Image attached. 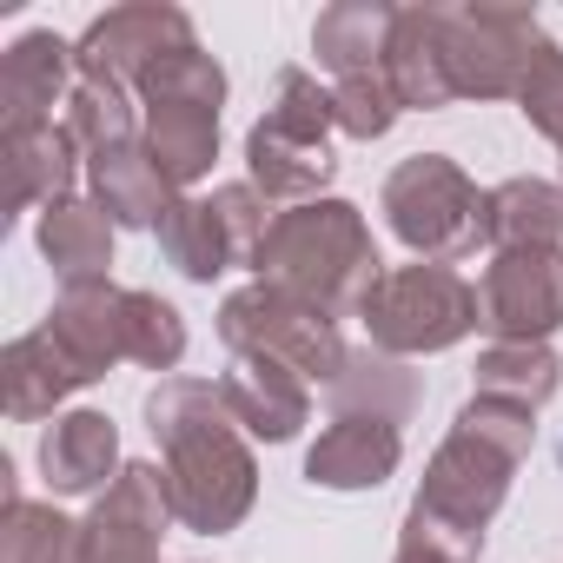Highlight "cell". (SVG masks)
I'll return each mask as SVG.
<instances>
[{
    "label": "cell",
    "instance_id": "6da1fadb",
    "mask_svg": "<svg viewBox=\"0 0 563 563\" xmlns=\"http://www.w3.org/2000/svg\"><path fill=\"white\" fill-rule=\"evenodd\" d=\"M530 444H537V411H517V405H497V398H471L457 411L451 438L431 451L398 537H418V543H431V550H444L457 563H477L484 556V530L504 510L510 477L523 471Z\"/></svg>",
    "mask_w": 563,
    "mask_h": 563
},
{
    "label": "cell",
    "instance_id": "7a4b0ae2",
    "mask_svg": "<svg viewBox=\"0 0 563 563\" xmlns=\"http://www.w3.org/2000/svg\"><path fill=\"white\" fill-rule=\"evenodd\" d=\"M146 431L159 444V477L179 530L225 537L258 504V457L232 424L219 385L206 378H159L146 391Z\"/></svg>",
    "mask_w": 563,
    "mask_h": 563
},
{
    "label": "cell",
    "instance_id": "3957f363",
    "mask_svg": "<svg viewBox=\"0 0 563 563\" xmlns=\"http://www.w3.org/2000/svg\"><path fill=\"white\" fill-rule=\"evenodd\" d=\"M252 272L265 286L319 306L325 319H358L372 286L385 278V258L352 199H312V206H286L272 219Z\"/></svg>",
    "mask_w": 563,
    "mask_h": 563
},
{
    "label": "cell",
    "instance_id": "277c9868",
    "mask_svg": "<svg viewBox=\"0 0 563 563\" xmlns=\"http://www.w3.org/2000/svg\"><path fill=\"white\" fill-rule=\"evenodd\" d=\"M332 87H319L306 67H278L272 107L245 133V179L278 206H312L339 179L332 153Z\"/></svg>",
    "mask_w": 563,
    "mask_h": 563
},
{
    "label": "cell",
    "instance_id": "5b68a950",
    "mask_svg": "<svg viewBox=\"0 0 563 563\" xmlns=\"http://www.w3.org/2000/svg\"><path fill=\"white\" fill-rule=\"evenodd\" d=\"M365 332L378 352L391 358H424V352H451L477 332V286L451 265L411 258V265H385V278L365 299Z\"/></svg>",
    "mask_w": 563,
    "mask_h": 563
},
{
    "label": "cell",
    "instance_id": "8992f818",
    "mask_svg": "<svg viewBox=\"0 0 563 563\" xmlns=\"http://www.w3.org/2000/svg\"><path fill=\"white\" fill-rule=\"evenodd\" d=\"M378 206H385V225L398 232V245H411V258H431V265H451L484 239V192L451 153L398 159Z\"/></svg>",
    "mask_w": 563,
    "mask_h": 563
},
{
    "label": "cell",
    "instance_id": "52a82bcc",
    "mask_svg": "<svg viewBox=\"0 0 563 563\" xmlns=\"http://www.w3.org/2000/svg\"><path fill=\"white\" fill-rule=\"evenodd\" d=\"M219 339L232 358H278V365H292L299 378L312 385H332L345 372V339H339V319H325L319 306L292 299V292H278L265 286V278H252V286L225 292L219 306Z\"/></svg>",
    "mask_w": 563,
    "mask_h": 563
},
{
    "label": "cell",
    "instance_id": "ba28073f",
    "mask_svg": "<svg viewBox=\"0 0 563 563\" xmlns=\"http://www.w3.org/2000/svg\"><path fill=\"white\" fill-rule=\"evenodd\" d=\"M537 54H543V27L530 8H510V0L444 8V67L457 100H517Z\"/></svg>",
    "mask_w": 563,
    "mask_h": 563
},
{
    "label": "cell",
    "instance_id": "9c48e42d",
    "mask_svg": "<svg viewBox=\"0 0 563 563\" xmlns=\"http://www.w3.org/2000/svg\"><path fill=\"white\" fill-rule=\"evenodd\" d=\"M199 47L192 14L166 8V0H126V8H107L80 41H74V67L80 80H113V87H140L166 54Z\"/></svg>",
    "mask_w": 563,
    "mask_h": 563
},
{
    "label": "cell",
    "instance_id": "30bf717a",
    "mask_svg": "<svg viewBox=\"0 0 563 563\" xmlns=\"http://www.w3.org/2000/svg\"><path fill=\"white\" fill-rule=\"evenodd\" d=\"M477 332L490 345H550L563 332V252H497L477 278Z\"/></svg>",
    "mask_w": 563,
    "mask_h": 563
},
{
    "label": "cell",
    "instance_id": "8fae6325",
    "mask_svg": "<svg viewBox=\"0 0 563 563\" xmlns=\"http://www.w3.org/2000/svg\"><path fill=\"white\" fill-rule=\"evenodd\" d=\"M173 523L159 464H126L87 510V563H159V537Z\"/></svg>",
    "mask_w": 563,
    "mask_h": 563
},
{
    "label": "cell",
    "instance_id": "7c38bea8",
    "mask_svg": "<svg viewBox=\"0 0 563 563\" xmlns=\"http://www.w3.org/2000/svg\"><path fill=\"white\" fill-rule=\"evenodd\" d=\"M80 67H74V41H60L54 27L21 34L0 54V133H27V126H54V107L67 113Z\"/></svg>",
    "mask_w": 563,
    "mask_h": 563
},
{
    "label": "cell",
    "instance_id": "4fadbf2b",
    "mask_svg": "<svg viewBox=\"0 0 563 563\" xmlns=\"http://www.w3.org/2000/svg\"><path fill=\"white\" fill-rule=\"evenodd\" d=\"M219 398H225L232 424L258 444H292L312 418V378H299L278 358H232L219 378Z\"/></svg>",
    "mask_w": 563,
    "mask_h": 563
},
{
    "label": "cell",
    "instance_id": "5bb4252c",
    "mask_svg": "<svg viewBox=\"0 0 563 563\" xmlns=\"http://www.w3.org/2000/svg\"><path fill=\"white\" fill-rule=\"evenodd\" d=\"M80 146L67 126H27V133H0V166H8V199H0V225H14L27 206H60L74 199L80 179Z\"/></svg>",
    "mask_w": 563,
    "mask_h": 563
},
{
    "label": "cell",
    "instance_id": "9a60e30c",
    "mask_svg": "<svg viewBox=\"0 0 563 563\" xmlns=\"http://www.w3.org/2000/svg\"><path fill=\"white\" fill-rule=\"evenodd\" d=\"M405 464V431L378 418H332L319 444L306 451V484L319 490H378Z\"/></svg>",
    "mask_w": 563,
    "mask_h": 563
},
{
    "label": "cell",
    "instance_id": "2e32d148",
    "mask_svg": "<svg viewBox=\"0 0 563 563\" xmlns=\"http://www.w3.org/2000/svg\"><path fill=\"white\" fill-rule=\"evenodd\" d=\"M41 471H47L54 497H100L126 471L113 418L107 411H60L41 431Z\"/></svg>",
    "mask_w": 563,
    "mask_h": 563
},
{
    "label": "cell",
    "instance_id": "e0dca14e",
    "mask_svg": "<svg viewBox=\"0 0 563 563\" xmlns=\"http://www.w3.org/2000/svg\"><path fill=\"white\" fill-rule=\"evenodd\" d=\"M385 80L405 113H444L457 100L451 67H444V8H398L391 47H385Z\"/></svg>",
    "mask_w": 563,
    "mask_h": 563
},
{
    "label": "cell",
    "instance_id": "ac0fdd59",
    "mask_svg": "<svg viewBox=\"0 0 563 563\" xmlns=\"http://www.w3.org/2000/svg\"><path fill=\"white\" fill-rule=\"evenodd\" d=\"M87 186H93V206H100L120 232H159V219H166L173 199H179V186L159 173V159L146 153V140L113 146V153H93V159H87Z\"/></svg>",
    "mask_w": 563,
    "mask_h": 563
},
{
    "label": "cell",
    "instance_id": "d6986e66",
    "mask_svg": "<svg viewBox=\"0 0 563 563\" xmlns=\"http://www.w3.org/2000/svg\"><path fill=\"white\" fill-rule=\"evenodd\" d=\"M120 312H126V286H113V278H107V286H67V292L54 299V312H47L54 345L87 372V385L107 378V372L126 358Z\"/></svg>",
    "mask_w": 563,
    "mask_h": 563
},
{
    "label": "cell",
    "instance_id": "ffe728a7",
    "mask_svg": "<svg viewBox=\"0 0 563 563\" xmlns=\"http://www.w3.org/2000/svg\"><path fill=\"white\" fill-rule=\"evenodd\" d=\"M87 385V372L54 345V332H21L8 352H0V398H8V418L14 424H41L54 418L74 391Z\"/></svg>",
    "mask_w": 563,
    "mask_h": 563
},
{
    "label": "cell",
    "instance_id": "44dd1931",
    "mask_svg": "<svg viewBox=\"0 0 563 563\" xmlns=\"http://www.w3.org/2000/svg\"><path fill=\"white\" fill-rule=\"evenodd\" d=\"M113 232H120V225H113L93 199H80V192L41 212L34 239H41V258H47L54 278H60V292H67V286H107V278H113Z\"/></svg>",
    "mask_w": 563,
    "mask_h": 563
},
{
    "label": "cell",
    "instance_id": "7402d4cb",
    "mask_svg": "<svg viewBox=\"0 0 563 563\" xmlns=\"http://www.w3.org/2000/svg\"><path fill=\"white\" fill-rule=\"evenodd\" d=\"M424 411V378L411 372V358H391L378 345L352 352L345 372L332 378V418H378L391 431H405Z\"/></svg>",
    "mask_w": 563,
    "mask_h": 563
},
{
    "label": "cell",
    "instance_id": "603a6c76",
    "mask_svg": "<svg viewBox=\"0 0 563 563\" xmlns=\"http://www.w3.org/2000/svg\"><path fill=\"white\" fill-rule=\"evenodd\" d=\"M484 239L497 252H563V186L517 173L484 192Z\"/></svg>",
    "mask_w": 563,
    "mask_h": 563
},
{
    "label": "cell",
    "instance_id": "cb8c5ba5",
    "mask_svg": "<svg viewBox=\"0 0 563 563\" xmlns=\"http://www.w3.org/2000/svg\"><path fill=\"white\" fill-rule=\"evenodd\" d=\"M391 27H398L391 0H332V8L312 21V54H319V67L332 80L378 74L385 47H391Z\"/></svg>",
    "mask_w": 563,
    "mask_h": 563
},
{
    "label": "cell",
    "instance_id": "d4e9b609",
    "mask_svg": "<svg viewBox=\"0 0 563 563\" xmlns=\"http://www.w3.org/2000/svg\"><path fill=\"white\" fill-rule=\"evenodd\" d=\"M146 113V153L159 173L186 192L212 173L219 159V107H140Z\"/></svg>",
    "mask_w": 563,
    "mask_h": 563
},
{
    "label": "cell",
    "instance_id": "484cf974",
    "mask_svg": "<svg viewBox=\"0 0 563 563\" xmlns=\"http://www.w3.org/2000/svg\"><path fill=\"white\" fill-rule=\"evenodd\" d=\"M159 252H166V265L179 272V278H192V286H212L219 272H232L239 258H232V239H225V225H219V212H212V199L199 192H179L173 199V212L159 219Z\"/></svg>",
    "mask_w": 563,
    "mask_h": 563
},
{
    "label": "cell",
    "instance_id": "4316f807",
    "mask_svg": "<svg viewBox=\"0 0 563 563\" xmlns=\"http://www.w3.org/2000/svg\"><path fill=\"white\" fill-rule=\"evenodd\" d=\"M563 391V358L550 345H484L477 352V391L471 398H497L517 411H543Z\"/></svg>",
    "mask_w": 563,
    "mask_h": 563
},
{
    "label": "cell",
    "instance_id": "83f0119b",
    "mask_svg": "<svg viewBox=\"0 0 563 563\" xmlns=\"http://www.w3.org/2000/svg\"><path fill=\"white\" fill-rule=\"evenodd\" d=\"M60 126L74 133V146H80L87 159L146 140V113H140V100H133L126 87H113V80H74Z\"/></svg>",
    "mask_w": 563,
    "mask_h": 563
},
{
    "label": "cell",
    "instance_id": "f1b7e54d",
    "mask_svg": "<svg viewBox=\"0 0 563 563\" xmlns=\"http://www.w3.org/2000/svg\"><path fill=\"white\" fill-rule=\"evenodd\" d=\"M0 563H87V523L60 517L54 504L8 497V523H0Z\"/></svg>",
    "mask_w": 563,
    "mask_h": 563
},
{
    "label": "cell",
    "instance_id": "f546056e",
    "mask_svg": "<svg viewBox=\"0 0 563 563\" xmlns=\"http://www.w3.org/2000/svg\"><path fill=\"white\" fill-rule=\"evenodd\" d=\"M120 332H126V358L146 365V372H173V365L186 358V319H179V306L159 299V292H133V286H126Z\"/></svg>",
    "mask_w": 563,
    "mask_h": 563
},
{
    "label": "cell",
    "instance_id": "4dcf8cb0",
    "mask_svg": "<svg viewBox=\"0 0 563 563\" xmlns=\"http://www.w3.org/2000/svg\"><path fill=\"white\" fill-rule=\"evenodd\" d=\"M140 107H225V67L206 54V47H186V54H166L140 87H133Z\"/></svg>",
    "mask_w": 563,
    "mask_h": 563
},
{
    "label": "cell",
    "instance_id": "1f68e13d",
    "mask_svg": "<svg viewBox=\"0 0 563 563\" xmlns=\"http://www.w3.org/2000/svg\"><path fill=\"white\" fill-rule=\"evenodd\" d=\"M398 93H391V80H385V67L378 74H352V80H332V120H339V133H352V140H385L391 126H398Z\"/></svg>",
    "mask_w": 563,
    "mask_h": 563
},
{
    "label": "cell",
    "instance_id": "d6a6232c",
    "mask_svg": "<svg viewBox=\"0 0 563 563\" xmlns=\"http://www.w3.org/2000/svg\"><path fill=\"white\" fill-rule=\"evenodd\" d=\"M206 199H212V212H219V225H225V239H232V258L252 265L258 245H265V232H272V219H278V212H265L272 199H265L252 179H225V186H212Z\"/></svg>",
    "mask_w": 563,
    "mask_h": 563
},
{
    "label": "cell",
    "instance_id": "836d02e7",
    "mask_svg": "<svg viewBox=\"0 0 563 563\" xmlns=\"http://www.w3.org/2000/svg\"><path fill=\"white\" fill-rule=\"evenodd\" d=\"M517 113H523L550 146H563V47H556V41H543L537 67L523 74V87H517Z\"/></svg>",
    "mask_w": 563,
    "mask_h": 563
},
{
    "label": "cell",
    "instance_id": "e575fe53",
    "mask_svg": "<svg viewBox=\"0 0 563 563\" xmlns=\"http://www.w3.org/2000/svg\"><path fill=\"white\" fill-rule=\"evenodd\" d=\"M391 563H457V556H444V550H431V543H418V537H398V556Z\"/></svg>",
    "mask_w": 563,
    "mask_h": 563
},
{
    "label": "cell",
    "instance_id": "d590c367",
    "mask_svg": "<svg viewBox=\"0 0 563 563\" xmlns=\"http://www.w3.org/2000/svg\"><path fill=\"white\" fill-rule=\"evenodd\" d=\"M556 186H563V179H556Z\"/></svg>",
    "mask_w": 563,
    "mask_h": 563
}]
</instances>
